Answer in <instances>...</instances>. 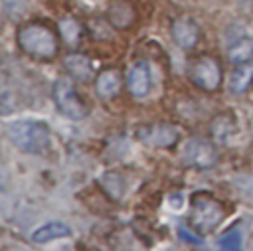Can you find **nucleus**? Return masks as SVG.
<instances>
[{"label": "nucleus", "mask_w": 253, "mask_h": 251, "mask_svg": "<svg viewBox=\"0 0 253 251\" xmlns=\"http://www.w3.org/2000/svg\"><path fill=\"white\" fill-rule=\"evenodd\" d=\"M219 247L221 249H239L241 247V233L237 229H229L227 233L221 235Z\"/></svg>", "instance_id": "a211bd4d"}, {"label": "nucleus", "mask_w": 253, "mask_h": 251, "mask_svg": "<svg viewBox=\"0 0 253 251\" xmlns=\"http://www.w3.org/2000/svg\"><path fill=\"white\" fill-rule=\"evenodd\" d=\"M99 184L101 188L107 192V196L111 200H119L123 196V188H125V182L123 178L117 174V172H105L101 178H99Z\"/></svg>", "instance_id": "dca6fc26"}, {"label": "nucleus", "mask_w": 253, "mask_h": 251, "mask_svg": "<svg viewBox=\"0 0 253 251\" xmlns=\"http://www.w3.org/2000/svg\"><path fill=\"white\" fill-rule=\"evenodd\" d=\"M180 156L186 166H192L198 170H208V168L215 166V162H217V150H215L213 142H210L206 138H198V136L188 138L182 144Z\"/></svg>", "instance_id": "423d86ee"}, {"label": "nucleus", "mask_w": 253, "mask_h": 251, "mask_svg": "<svg viewBox=\"0 0 253 251\" xmlns=\"http://www.w3.org/2000/svg\"><path fill=\"white\" fill-rule=\"evenodd\" d=\"M126 87H128L130 95L136 99H144L150 93L152 75H150V67L146 61H136L130 65L128 75H126Z\"/></svg>", "instance_id": "6e6552de"}, {"label": "nucleus", "mask_w": 253, "mask_h": 251, "mask_svg": "<svg viewBox=\"0 0 253 251\" xmlns=\"http://www.w3.org/2000/svg\"><path fill=\"white\" fill-rule=\"evenodd\" d=\"M190 79L202 91H217L223 81V69L219 61L211 55H202L192 61Z\"/></svg>", "instance_id": "39448f33"}, {"label": "nucleus", "mask_w": 253, "mask_h": 251, "mask_svg": "<svg viewBox=\"0 0 253 251\" xmlns=\"http://www.w3.org/2000/svg\"><path fill=\"white\" fill-rule=\"evenodd\" d=\"M121 85H123V77L117 69H105L97 75L95 79V87H97V93L99 97L103 99H113L119 95L121 91Z\"/></svg>", "instance_id": "9b49d317"}, {"label": "nucleus", "mask_w": 253, "mask_h": 251, "mask_svg": "<svg viewBox=\"0 0 253 251\" xmlns=\"http://www.w3.org/2000/svg\"><path fill=\"white\" fill-rule=\"evenodd\" d=\"M71 235V227L63 221H47L42 227H38L32 233V241L34 243H47L53 239H61V237H69Z\"/></svg>", "instance_id": "f8f14e48"}, {"label": "nucleus", "mask_w": 253, "mask_h": 251, "mask_svg": "<svg viewBox=\"0 0 253 251\" xmlns=\"http://www.w3.org/2000/svg\"><path fill=\"white\" fill-rule=\"evenodd\" d=\"M253 81V65L247 61V63H237L233 75H231V81H229V87L233 93H245L247 87L251 85Z\"/></svg>", "instance_id": "4468645a"}, {"label": "nucleus", "mask_w": 253, "mask_h": 251, "mask_svg": "<svg viewBox=\"0 0 253 251\" xmlns=\"http://www.w3.org/2000/svg\"><path fill=\"white\" fill-rule=\"evenodd\" d=\"M6 134L10 142L26 154H43L49 150V144H51L49 126L36 119H22L12 123Z\"/></svg>", "instance_id": "f257e3e1"}, {"label": "nucleus", "mask_w": 253, "mask_h": 251, "mask_svg": "<svg viewBox=\"0 0 253 251\" xmlns=\"http://www.w3.org/2000/svg\"><path fill=\"white\" fill-rule=\"evenodd\" d=\"M227 57L233 63H247L253 59V38L241 36L227 47Z\"/></svg>", "instance_id": "ddd939ff"}, {"label": "nucleus", "mask_w": 253, "mask_h": 251, "mask_svg": "<svg viewBox=\"0 0 253 251\" xmlns=\"http://www.w3.org/2000/svg\"><path fill=\"white\" fill-rule=\"evenodd\" d=\"M138 140H142L148 146H158V148H168L174 146L180 138V132L174 125L168 123H152V125H144L138 126L136 130Z\"/></svg>", "instance_id": "0eeeda50"}, {"label": "nucleus", "mask_w": 253, "mask_h": 251, "mask_svg": "<svg viewBox=\"0 0 253 251\" xmlns=\"http://www.w3.org/2000/svg\"><path fill=\"white\" fill-rule=\"evenodd\" d=\"M63 63H65V69H67V73L71 77H75V79H79L83 83L93 81L95 71H93V63H91V59L87 55H83V53H69V55H65Z\"/></svg>", "instance_id": "9d476101"}, {"label": "nucleus", "mask_w": 253, "mask_h": 251, "mask_svg": "<svg viewBox=\"0 0 253 251\" xmlns=\"http://www.w3.org/2000/svg\"><path fill=\"white\" fill-rule=\"evenodd\" d=\"M18 45L24 49V53L38 59H53L59 49L55 32L42 22L24 24L18 30Z\"/></svg>", "instance_id": "7ed1b4c3"}, {"label": "nucleus", "mask_w": 253, "mask_h": 251, "mask_svg": "<svg viewBox=\"0 0 253 251\" xmlns=\"http://www.w3.org/2000/svg\"><path fill=\"white\" fill-rule=\"evenodd\" d=\"M53 101L59 113L71 121H81L87 117V105L83 103L81 95L75 91L69 79H57L53 85Z\"/></svg>", "instance_id": "20e7f679"}, {"label": "nucleus", "mask_w": 253, "mask_h": 251, "mask_svg": "<svg viewBox=\"0 0 253 251\" xmlns=\"http://www.w3.org/2000/svg\"><path fill=\"white\" fill-rule=\"evenodd\" d=\"M59 30H61L63 40H65L67 43H71V45H75V43L81 40V26H79V22L73 20V18H63V20L59 22Z\"/></svg>", "instance_id": "f3484780"}, {"label": "nucleus", "mask_w": 253, "mask_h": 251, "mask_svg": "<svg viewBox=\"0 0 253 251\" xmlns=\"http://www.w3.org/2000/svg\"><path fill=\"white\" fill-rule=\"evenodd\" d=\"M223 217H225V208L217 198H213L208 192L192 194L188 225L196 233H200V235L211 233L213 229H217V225L223 221Z\"/></svg>", "instance_id": "f03ea898"}, {"label": "nucleus", "mask_w": 253, "mask_h": 251, "mask_svg": "<svg viewBox=\"0 0 253 251\" xmlns=\"http://www.w3.org/2000/svg\"><path fill=\"white\" fill-rule=\"evenodd\" d=\"M233 130H235V123L229 115H219L211 123V136L217 142H227V138L231 136Z\"/></svg>", "instance_id": "2eb2a0df"}, {"label": "nucleus", "mask_w": 253, "mask_h": 251, "mask_svg": "<svg viewBox=\"0 0 253 251\" xmlns=\"http://www.w3.org/2000/svg\"><path fill=\"white\" fill-rule=\"evenodd\" d=\"M172 40L178 47L182 49H192L196 47V43L202 38V30L200 26L192 20V18H176L172 24Z\"/></svg>", "instance_id": "1a4fd4ad"}]
</instances>
